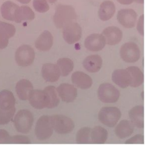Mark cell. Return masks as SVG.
Instances as JSON below:
<instances>
[{
    "mask_svg": "<svg viewBox=\"0 0 149 149\" xmlns=\"http://www.w3.org/2000/svg\"><path fill=\"white\" fill-rule=\"evenodd\" d=\"M44 90L46 93L48 100V108L51 109L56 107L59 104V97L56 88L53 86L46 87Z\"/></svg>",
    "mask_w": 149,
    "mask_h": 149,
    "instance_id": "f546056e",
    "label": "cell"
},
{
    "mask_svg": "<svg viewBox=\"0 0 149 149\" xmlns=\"http://www.w3.org/2000/svg\"><path fill=\"white\" fill-rule=\"evenodd\" d=\"M121 59L127 63H134L139 60L141 52L138 45L133 42L123 44L119 50Z\"/></svg>",
    "mask_w": 149,
    "mask_h": 149,
    "instance_id": "52a82bcc",
    "label": "cell"
},
{
    "mask_svg": "<svg viewBox=\"0 0 149 149\" xmlns=\"http://www.w3.org/2000/svg\"><path fill=\"white\" fill-rule=\"evenodd\" d=\"M52 126L56 133L65 134L70 133L74 128V123L69 117L61 115L55 114L50 116Z\"/></svg>",
    "mask_w": 149,
    "mask_h": 149,
    "instance_id": "277c9868",
    "label": "cell"
},
{
    "mask_svg": "<svg viewBox=\"0 0 149 149\" xmlns=\"http://www.w3.org/2000/svg\"><path fill=\"white\" fill-rule=\"evenodd\" d=\"M15 31L16 29L13 24L0 21V49L7 47L9 38L15 35Z\"/></svg>",
    "mask_w": 149,
    "mask_h": 149,
    "instance_id": "e0dca14e",
    "label": "cell"
},
{
    "mask_svg": "<svg viewBox=\"0 0 149 149\" xmlns=\"http://www.w3.org/2000/svg\"><path fill=\"white\" fill-rule=\"evenodd\" d=\"M127 144H144V137L142 134H136L130 138L127 139L125 142Z\"/></svg>",
    "mask_w": 149,
    "mask_h": 149,
    "instance_id": "d590c367",
    "label": "cell"
},
{
    "mask_svg": "<svg viewBox=\"0 0 149 149\" xmlns=\"http://www.w3.org/2000/svg\"><path fill=\"white\" fill-rule=\"evenodd\" d=\"M131 76V83L130 86L132 87H138L144 81V74L141 69L135 66H129L126 68Z\"/></svg>",
    "mask_w": 149,
    "mask_h": 149,
    "instance_id": "4316f807",
    "label": "cell"
},
{
    "mask_svg": "<svg viewBox=\"0 0 149 149\" xmlns=\"http://www.w3.org/2000/svg\"><path fill=\"white\" fill-rule=\"evenodd\" d=\"M33 122V114L27 109L19 110L13 118L15 129L22 134H27L31 130Z\"/></svg>",
    "mask_w": 149,
    "mask_h": 149,
    "instance_id": "7a4b0ae2",
    "label": "cell"
},
{
    "mask_svg": "<svg viewBox=\"0 0 149 149\" xmlns=\"http://www.w3.org/2000/svg\"><path fill=\"white\" fill-rule=\"evenodd\" d=\"M63 37L65 41L69 44L78 41L81 37V28L76 22H71L63 28Z\"/></svg>",
    "mask_w": 149,
    "mask_h": 149,
    "instance_id": "9c48e42d",
    "label": "cell"
},
{
    "mask_svg": "<svg viewBox=\"0 0 149 149\" xmlns=\"http://www.w3.org/2000/svg\"><path fill=\"white\" fill-rule=\"evenodd\" d=\"M84 69L90 73L98 72L102 65V59L98 55H91L87 56L83 62Z\"/></svg>",
    "mask_w": 149,
    "mask_h": 149,
    "instance_id": "7402d4cb",
    "label": "cell"
},
{
    "mask_svg": "<svg viewBox=\"0 0 149 149\" xmlns=\"http://www.w3.org/2000/svg\"><path fill=\"white\" fill-rule=\"evenodd\" d=\"M28 100L30 104L35 109H42L45 108H48V97L44 90H33L31 93Z\"/></svg>",
    "mask_w": 149,
    "mask_h": 149,
    "instance_id": "7c38bea8",
    "label": "cell"
},
{
    "mask_svg": "<svg viewBox=\"0 0 149 149\" xmlns=\"http://www.w3.org/2000/svg\"><path fill=\"white\" fill-rule=\"evenodd\" d=\"M71 79L72 83L81 89H88L93 84V80L91 77L80 71L74 72L72 75Z\"/></svg>",
    "mask_w": 149,
    "mask_h": 149,
    "instance_id": "44dd1931",
    "label": "cell"
},
{
    "mask_svg": "<svg viewBox=\"0 0 149 149\" xmlns=\"http://www.w3.org/2000/svg\"><path fill=\"white\" fill-rule=\"evenodd\" d=\"M53 44V37L51 33L47 31H44L36 39L35 41L36 48L40 51H47L51 49Z\"/></svg>",
    "mask_w": 149,
    "mask_h": 149,
    "instance_id": "603a6c76",
    "label": "cell"
},
{
    "mask_svg": "<svg viewBox=\"0 0 149 149\" xmlns=\"http://www.w3.org/2000/svg\"><path fill=\"white\" fill-rule=\"evenodd\" d=\"M16 100L12 92L8 90L0 91V108L10 109L15 107Z\"/></svg>",
    "mask_w": 149,
    "mask_h": 149,
    "instance_id": "484cf974",
    "label": "cell"
},
{
    "mask_svg": "<svg viewBox=\"0 0 149 149\" xmlns=\"http://www.w3.org/2000/svg\"><path fill=\"white\" fill-rule=\"evenodd\" d=\"M91 128L83 127L80 128L76 134V142L77 144H90L91 143Z\"/></svg>",
    "mask_w": 149,
    "mask_h": 149,
    "instance_id": "1f68e13d",
    "label": "cell"
},
{
    "mask_svg": "<svg viewBox=\"0 0 149 149\" xmlns=\"http://www.w3.org/2000/svg\"><path fill=\"white\" fill-rule=\"evenodd\" d=\"M16 92L19 98L22 101L28 100L33 90L32 83L27 79H22L16 84Z\"/></svg>",
    "mask_w": 149,
    "mask_h": 149,
    "instance_id": "ffe728a7",
    "label": "cell"
},
{
    "mask_svg": "<svg viewBox=\"0 0 149 149\" xmlns=\"http://www.w3.org/2000/svg\"><path fill=\"white\" fill-rule=\"evenodd\" d=\"M108 137V132L105 128L101 126H95L91 128V144H104L107 141Z\"/></svg>",
    "mask_w": 149,
    "mask_h": 149,
    "instance_id": "d4e9b609",
    "label": "cell"
},
{
    "mask_svg": "<svg viewBox=\"0 0 149 149\" xmlns=\"http://www.w3.org/2000/svg\"><path fill=\"white\" fill-rule=\"evenodd\" d=\"M50 3H54V2H55L57 0H47Z\"/></svg>",
    "mask_w": 149,
    "mask_h": 149,
    "instance_id": "b9f144b4",
    "label": "cell"
},
{
    "mask_svg": "<svg viewBox=\"0 0 149 149\" xmlns=\"http://www.w3.org/2000/svg\"><path fill=\"white\" fill-rule=\"evenodd\" d=\"M54 129L52 126L50 116L42 115L37 120L34 133L37 139L39 140H46L52 135Z\"/></svg>",
    "mask_w": 149,
    "mask_h": 149,
    "instance_id": "5b68a950",
    "label": "cell"
},
{
    "mask_svg": "<svg viewBox=\"0 0 149 149\" xmlns=\"http://www.w3.org/2000/svg\"><path fill=\"white\" fill-rule=\"evenodd\" d=\"M98 99L104 103L116 102L120 97V92L113 85L109 83H104L100 85L97 90Z\"/></svg>",
    "mask_w": 149,
    "mask_h": 149,
    "instance_id": "8992f818",
    "label": "cell"
},
{
    "mask_svg": "<svg viewBox=\"0 0 149 149\" xmlns=\"http://www.w3.org/2000/svg\"><path fill=\"white\" fill-rule=\"evenodd\" d=\"M122 116L120 110L115 106H105L102 107L98 112V119L104 126L113 127L119 122Z\"/></svg>",
    "mask_w": 149,
    "mask_h": 149,
    "instance_id": "3957f363",
    "label": "cell"
},
{
    "mask_svg": "<svg viewBox=\"0 0 149 149\" xmlns=\"http://www.w3.org/2000/svg\"><path fill=\"white\" fill-rule=\"evenodd\" d=\"M59 98L63 102L69 103L75 100L77 95V88L69 83H62L56 88Z\"/></svg>",
    "mask_w": 149,
    "mask_h": 149,
    "instance_id": "4fadbf2b",
    "label": "cell"
},
{
    "mask_svg": "<svg viewBox=\"0 0 149 149\" xmlns=\"http://www.w3.org/2000/svg\"><path fill=\"white\" fill-rule=\"evenodd\" d=\"M136 29L138 31V33L142 36H144V15L142 14L139 18L137 25H136Z\"/></svg>",
    "mask_w": 149,
    "mask_h": 149,
    "instance_id": "74e56055",
    "label": "cell"
},
{
    "mask_svg": "<svg viewBox=\"0 0 149 149\" xmlns=\"http://www.w3.org/2000/svg\"><path fill=\"white\" fill-rule=\"evenodd\" d=\"M42 76L44 79L48 82H56L61 76L60 70L57 65L45 63L42 67Z\"/></svg>",
    "mask_w": 149,
    "mask_h": 149,
    "instance_id": "d6986e66",
    "label": "cell"
},
{
    "mask_svg": "<svg viewBox=\"0 0 149 149\" xmlns=\"http://www.w3.org/2000/svg\"><path fill=\"white\" fill-rule=\"evenodd\" d=\"M10 136L4 129H0V144H9Z\"/></svg>",
    "mask_w": 149,
    "mask_h": 149,
    "instance_id": "8d00e7d4",
    "label": "cell"
},
{
    "mask_svg": "<svg viewBox=\"0 0 149 149\" xmlns=\"http://www.w3.org/2000/svg\"><path fill=\"white\" fill-rule=\"evenodd\" d=\"M35 17V15L32 9L28 6H19L15 16L16 23H20L24 20H31Z\"/></svg>",
    "mask_w": 149,
    "mask_h": 149,
    "instance_id": "83f0119b",
    "label": "cell"
},
{
    "mask_svg": "<svg viewBox=\"0 0 149 149\" xmlns=\"http://www.w3.org/2000/svg\"><path fill=\"white\" fill-rule=\"evenodd\" d=\"M16 1H17L19 2L22 3H28L29 2H30V1L31 0H16Z\"/></svg>",
    "mask_w": 149,
    "mask_h": 149,
    "instance_id": "ab89813d",
    "label": "cell"
},
{
    "mask_svg": "<svg viewBox=\"0 0 149 149\" xmlns=\"http://www.w3.org/2000/svg\"><path fill=\"white\" fill-rule=\"evenodd\" d=\"M134 126L127 119H122L117 123L114 129L115 136L120 139L130 137L134 132Z\"/></svg>",
    "mask_w": 149,
    "mask_h": 149,
    "instance_id": "2e32d148",
    "label": "cell"
},
{
    "mask_svg": "<svg viewBox=\"0 0 149 149\" xmlns=\"http://www.w3.org/2000/svg\"><path fill=\"white\" fill-rule=\"evenodd\" d=\"M134 2L140 3V4H143L144 3V0H134Z\"/></svg>",
    "mask_w": 149,
    "mask_h": 149,
    "instance_id": "60d3db41",
    "label": "cell"
},
{
    "mask_svg": "<svg viewBox=\"0 0 149 149\" xmlns=\"http://www.w3.org/2000/svg\"><path fill=\"white\" fill-rule=\"evenodd\" d=\"M116 18L123 27L131 29L134 27L136 23L137 15L132 9H122L118 12Z\"/></svg>",
    "mask_w": 149,
    "mask_h": 149,
    "instance_id": "30bf717a",
    "label": "cell"
},
{
    "mask_svg": "<svg viewBox=\"0 0 149 149\" xmlns=\"http://www.w3.org/2000/svg\"><path fill=\"white\" fill-rule=\"evenodd\" d=\"M122 5H130L134 2V0H116Z\"/></svg>",
    "mask_w": 149,
    "mask_h": 149,
    "instance_id": "f35d334b",
    "label": "cell"
},
{
    "mask_svg": "<svg viewBox=\"0 0 149 149\" xmlns=\"http://www.w3.org/2000/svg\"><path fill=\"white\" fill-rule=\"evenodd\" d=\"M15 112V107L10 109H3L0 108V125H3L9 123L13 119Z\"/></svg>",
    "mask_w": 149,
    "mask_h": 149,
    "instance_id": "d6a6232c",
    "label": "cell"
},
{
    "mask_svg": "<svg viewBox=\"0 0 149 149\" xmlns=\"http://www.w3.org/2000/svg\"><path fill=\"white\" fill-rule=\"evenodd\" d=\"M105 38L106 44L109 45H115L120 42L122 39L123 33L121 30L116 26L106 27L102 32Z\"/></svg>",
    "mask_w": 149,
    "mask_h": 149,
    "instance_id": "9a60e30c",
    "label": "cell"
},
{
    "mask_svg": "<svg viewBox=\"0 0 149 149\" xmlns=\"http://www.w3.org/2000/svg\"><path fill=\"white\" fill-rule=\"evenodd\" d=\"M76 18L74 9L72 6L59 4L56 7L53 20L57 28L63 29L68 24L75 22Z\"/></svg>",
    "mask_w": 149,
    "mask_h": 149,
    "instance_id": "6da1fadb",
    "label": "cell"
},
{
    "mask_svg": "<svg viewBox=\"0 0 149 149\" xmlns=\"http://www.w3.org/2000/svg\"><path fill=\"white\" fill-rule=\"evenodd\" d=\"M130 122L133 126L139 129L144 127V107L137 105L132 107L128 112Z\"/></svg>",
    "mask_w": 149,
    "mask_h": 149,
    "instance_id": "ac0fdd59",
    "label": "cell"
},
{
    "mask_svg": "<svg viewBox=\"0 0 149 149\" xmlns=\"http://www.w3.org/2000/svg\"><path fill=\"white\" fill-rule=\"evenodd\" d=\"M112 81L122 88L130 86L131 76L126 69H118L115 70L111 77Z\"/></svg>",
    "mask_w": 149,
    "mask_h": 149,
    "instance_id": "5bb4252c",
    "label": "cell"
},
{
    "mask_svg": "<svg viewBox=\"0 0 149 149\" xmlns=\"http://www.w3.org/2000/svg\"><path fill=\"white\" fill-rule=\"evenodd\" d=\"M106 45V40L102 34L94 33L89 35L84 41V47L90 51L102 50Z\"/></svg>",
    "mask_w": 149,
    "mask_h": 149,
    "instance_id": "8fae6325",
    "label": "cell"
},
{
    "mask_svg": "<svg viewBox=\"0 0 149 149\" xmlns=\"http://www.w3.org/2000/svg\"><path fill=\"white\" fill-rule=\"evenodd\" d=\"M31 140L29 137L24 135H14L10 139L9 144H30Z\"/></svg>",
    "mask_w": 149,
    "mask_h": 149,
    "instance_id": "e575fe53",
    "label": "cell"
},
{
    "mask_svg": "<svg viewBox=\"0 0 149 149\" xmlns=\"http://www.w3.org/2000/svg\"><path fill=\"white\" fill-rule=\"evenodd\" d=\"M33 5L34 9L40 13L45 12L49 9L46 0H34Z\"/></svg>",
    "mask_w": 149,
    "mask_h": 149,
    "instance_id": "836d02e7",
    "label": "cell"
},
{
    "mask_svg": "<svg viewBox=\"0 0 149 149\" xmlns=\"http://www.w3.org/2000/svg\"><path fill=\"white\" fill-rule=\"evenodd\" d=\"M56 65L58 66L62 76H68L72 71L74 66L73 61L70 59L67 58L59 59L57 61Z\"/></svg>",
    "mask_w": 149,
    "mask_h": 149,
    "instance_id": "4dcf8cb0",
    "label": "cell"
},
{
    "mask_svg": "<svg viewBox=\"0 0 149 149\" xmlns=\"http://www.w3.org/2000/svg\"><path fill=\"white\" fill-rule=\"evenodd\" d=\"M35 58L34 51L28 45L20 46L15 52V61L17 64L22 67L30 66Z\"/></svg>",
    "mask_w": 149,
    "mask_h": 149,
    "instance_id": "ba28073f",
    "label": "cell"
},
{
    "mask_svg": "<svg viewBox=\"0 0 149 149\" xmlns=\"http://www.w3.org/2000/svg\"><path fill=\"white\" fill-rule=\"evenodd\" d=\"M115 10V5L112 1L109 0L104 1L101 3L99 8V18L102 21H107L113 16Z\"/></svg>",
    "mask_w": 149,
    "mask_h": 149,
    "instance_id": "cb8c5ba5",
    "label": "cell"
},
{
    "mask_svg": "<svg viewBox=\"0 0 149 149\" xmlns=\"http://www.w3.org/2000/svg\"><path fill=\"white\" fill-rule=\"evenodd\" d=\"M18 8L17 5L10 1L5 2L1 7V12L3 18L8 20L14 21L15 13Z\"/></svg>",
    "mask_w": 149,
    "mask_h": 149,
    "instance_id": "f1b7e54d",
    "label": "cell"
}]
</instances>
